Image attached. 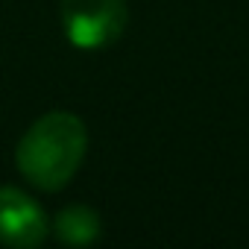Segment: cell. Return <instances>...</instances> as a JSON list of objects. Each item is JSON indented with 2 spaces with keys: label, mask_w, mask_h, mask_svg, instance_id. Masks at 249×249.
<instances>
[{
  "label": "cell",
  "mask_w": 249,
  "mask_h": 249,
  "mask_svg": "<svg viewBox=\"0 0 249 249\" xmlns=\"http://www.w3.org/2000/svg\"><path fill=\"white\" fill-rule=\"evenodd\" d=\"M88 150V129L71 111H50L24 132L15 164L41 191H62L79 170Z\"/></svg>",
  "instance_id": "1"
},
{
  "label": "cell",
  "mask_w": 249,
  "mask_h": 249,
  "mask_svg": "<svg viewBox=\"0 0 249 249\" xmlns=\"http://www.w3.org/2000/svg\"><path fill=\"white\" fill-rule=\"evenodd\" d=\"M129 21L126 0H62V27L73 47L103 50L114 44Z\"/></svg>",
  "instance_id": "2"
},
{
  "label": "cell",
  "mask_w": 249,
  "mask_h": 249,
  "mask_svg": "<svg viewBox=\"0 0 249 249\" xmlns=\"http://www.w3.org/2000/svg\"><path fill=\"white\" fill-rule=\"evenodd\" d=\"M47 214L18 188H0V243L12 249H33L47 237Z\"/></svg>",
  "instance_id": "3"
},
{
  "label": "cell",
  "mask_w": 249,
  "mask_h": 249,
  "mask_svg": "<svg viewBox=\"0 0 249 249\" xmlns=\"http://www.w3.org/2000/svg\"><path fill=\"white\" fill-rule=\"evenodd\" d=\"M53 229H56V234H59L62 243L85 246V243H91V240L100 237V217L88 205H68V208L59 211Z\"/></svg>",
  "instance_id": "4"
}]
</instances>
